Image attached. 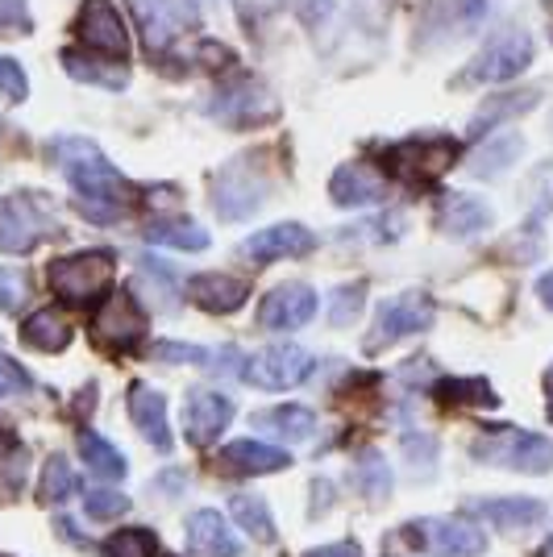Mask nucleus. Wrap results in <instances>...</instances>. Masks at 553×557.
Returning <instances> with one entry per match:
<instances>
[{"mask_svg": "<svg viewBox=\"0 0 553 557\" xmlns=\"http://www.w3.org/2000/svg\"><path fill=\"white\" fill-rule=\"evenodd\" d=\"M50 159L75 187V200L88 221L96 225H113L125 216V196H130V180L116 171L105 150L88 138H54L50 141Z\"/></svg>", "mask_w": 553, "mask_h": 557, "instance_id": "1", "label": "nucleus"}, {"mask_svg": "<svg viewBox=\"0 0 553 557\" xmlns=\"http://www.w3.org/2000/svg\"><path fill=\"white\" fill-rule=\"evenodd\" d=\"M532 54H537V50H532L529 34L516 29V25H507V29H500V34L462 67V75L454 79V88H479V84L520 79V71H529Z\"/></svg>", "mask_w": 553, "mask_h": 557, "instance_id": "2", "label": "nucleus"}, {"mask_svg": "<svg viewBox=\"0 0 553 557\" xmlns=\"http://www.w3.org/2000/svg\"><path fill=\"white\" fill-rule=\"evenodd\" d=\"M47 233H54V205L38 191L0 196V250L29 255Z\"/></svg>", "mask_w": 553, "mask_h": 557, "instance_id": "3", "label": "nucleus"}, {"mask_svg": "<svg viewBox=\"0 0 553 557\" xmlns=\"http://www.w3.org/2000/svg\"><path fill=\"white\" fill-rule=\"evenodd\" d=\"M475 458L487 466H504V470H520V474H545L553 470V442L525 433V429H487L483 437L475 442Z\"/></svg>", "mask_w": 553, "mask_h": 557, "instance_id": "4", "label": "nucleus"}, {"mask_svg": "<svg viewBox=\"0 0 553 557\" xmlns=\"http://www.w3.org/2000/svg\"><path fill=\"white\" fill-rule=\"evenodd\" d=\"M116 271L113 250H84V255H67L50 262V287L54 296L67 304H93L109 292Z\"/></svg>", "mask_w": 553, "mask_h": 557, "instance_id": "5", "label": "nucleus"}, {"mask_svg": "<svg viewBox=\"0 0 553 557\" xmlns=\"http://www.w3.org/2000/svg\"><path fill=\"white\" fill-rule=\"evenodd\" d=\"M208 113H212V121H221V125H230V129H250V125L275 121L279 100L258 75H233V79H225V84L217 88Z\"/></svg>", "mask_w": 553, "mask_h": 557, "instance_id": "6", "label": "nucleus"}, {"mask_svg": "<svg viewBox=\"0 0 553 557\" xmlns=\"http://www.w3.org/2000/svg\"><path fill=\"white\" fill-rule=\"evenodd\" d=\"M267 191H271L267 171L254 166L250 154H237L212 180V209H217V216H225V221H246L254 209H262Z\"/></svg>", "mask_w": 553, "mask_h": 557, "instance_id": "7", "label": "nucleus"}, {"mask_svg": "<svg viewBox=\"0 0 553 557\" xmlns=\"http://www.w3.org/2000/svg\"><path fill=\"white\" fill-rule=\"evenodd\" d=\"M487 9H491L487 0H429L416 22V42L429 50L450 47L487 22Z\"/></svg>", "mask_w": 553, "mask_h": 557, "instance_id": "8", "label": "nucleus"}, {"mask_svg": "<svg viewBox=\"0 0 553 557\" xmlns=\"http://www.w3.org/2000/svg\"><path fill=\"white\" fill-rule=\"evenodd\" d=\"M317 367V358L300 346H271L262 349V354H254L242 362V379L258 387V392H287V387H296L304 383L308 374Z\"/></svg>", "mask_w": 553, "mask_h": 557, "instance_id": "9", "label": "nucleus"}, {"mask_svg": "<svg viewBox=\"0 0 553 557\" xmlns=\"http://www.w3.org/2000/svg\"><path fill=\"white\" fill-rule=\"evenodd\" d=\"M433 325V300L425 296V292H404V296H392V300L379 304V312H374V329H370L367 337V349L392 346L400 337H413V333H425V329Z\"/></svg>", "mask_w": 553, "mask_h": 557, "instance_id": "10", "label": "nucleus"}, {"mask_svg": "<svg viewBox=\"0 0 553 557\" xmlns=\"http://www.w3.org/2000/svg\"><path fill=\"white\" fill-rule=\"evenodd\" d=\"M388 171L404 184H438L450 166L458 163V146L450 138L438 141H400L388 150Z\"/></svg>", "mask_w": 553, "mask_h": 557, "instance_id": "11", "label": "nucleus"}, {"mask_svg": "<svg viewBox=\"0 0 553 557\" xmlns=\"http://www.w3.org/2000/svg\"><path fill=\"white\" fill-rule=\"evenodd\" d=\"M75 38H79V50L100 54L109 63L125 59V50H130V34H125V22H121L113 0H84L79 17H75Z\"/></svg>", "mask_w": 553, "mask_h": 557, "instance_id": "12", "label": "nucleus"}, {"mask_svg": "<svg viewBox=\"0 0 553 557\" xmlns=\"http://www.w3.org/2000/svg\"><path fill=\"white\" fill-rule=\"evenodd\" d=\"M93 337L105 349H134L146 337V312L130 292H113L93 317Z\"/></svg>", "mask_w": 553, "mask_h": 557, "instance_id": "13", "label": "nucleus"}, {"mask_svg": "<svg viewBox=\"0 0 553 557\" xmlns=\"http://www.w3.org/2000/svg\"><path fill=\"white\" fill-rule=\"evenodd\" d=\"M408 541L429 545L441 557H479L487 549V533L470 520H420L404 529Z\"/></svg>", "mask_w": 553, "mask_h": 557, "instance_id": "14", "label": "nucleus"}, {"mask_svg": "<svg viewBox=\"0 0 553 557\" xmlns=\"http://www.w3.org/2000/svg\"><path fill=\"white\" fill-rule=\"evenodd\" d=\"M312 317H317V292L308 283H283L258 304V325L267 333H292L308 325Z\"/></svg>", "mask_w": 553, "mask_h": 557, "instance_id": "15", "label": "nucleus"}, {"mask_svg": "<svg viewBox=\"0 0 553 557\" xmlns=\"http://www.w3.org/2000/svg\"><path fill=\"white\" fill-rule=\"evenodd\" d=\"M134 22L142 29V42L150 47V54L175 47V38H184V29L192 25L187 9L180 0H130Z\"/></svg>", "mask_w": 553, "mask_h": 557, "instance_id": "16", "label": "nucleus"}, {"mask_svg": "<svg viewBox=\"0 0 553 557\" xmlns=\"http://www.w3.org/2000/svg\"><path fill=\"white\" fill-rule=\"evenodd\" d=\"M233 420V399L221 392H208V387H200V392L187 395L184 404V433L192 445H200V449H208V445L217 442L225 429H230Z\"/></svg>", "mask_w": 553, "mask_h": 557, "instance_id": "17", "label": "nucleus"}, {"mask_svg": "<svg viewBox=\"0 0 553 557\" xmlns=\"http://www.w3.org/2000/svg\"><path fill=\"white\" fill-rule=\"evenodd\" d=\"M317 246V233L296 225V221H283V225H271V230H258L254 237L242 242V255L250 262H279V258H304L312 255Z\"/></svg>", "mask_w": 553, "mask_h": 557, "instance_id": "18", "label": "nucleus"}, {"mask_svg": "<svg viewBox=\"0 0 553 557\" xmlns=\"http://www.w3.org/2000/svg\"><path fill=\"white\" fill-rule=\"evenodd\" d=\"M187 300L196 304L200 312H212V317H225V312H237L242 304L250 300V283L246 278L221 275V271H205V275L187 278Z\"/></svg>", "mask_w": 553, "mask_h": 557, "instance_id": "19", "label": "nucleus"}, {"mask_svg": "<svg viewBox=\"0 0 553 557\" xmlns=\"http://www.w3.org/2000/svg\"><path fill=\"white\" fill-rule=\"evenodd\" d=\"M329 196H333V205H342V209H367V205L388 200V180L367 163H346L333 171Z\"/></svg>", "mask_w": 553, "mask_h": 557, "instance_id": "20", "label": "nucleus"}, {"mask_svg": "<svg viewBox=\"0 0 553 557\" xmlns=\"http://www.w3.org/2000/svg\"><path fill=\"white\" fill-rule=\"evenodd\" d=\"M491 221H495V216H491V205H487L483 196H475V191H450L438 205V225H441V233H450V237H475V233H483Z\"/></svg>", "mask_w": 553, "mask_h": 557, "instance_id": "21", "label": "nucleus"}, {"mask_svg": "<svg viewBox=\"0 0 553 557\" xmlns=\"http://www.w3.org/2000/svg\"><path fill=\"white\" fill-rule=\"evenodd\" d=\"M130 417L138 424V433L155 445L159 454H171V429H167V399L146 383L130 387Z\"/></svg>", "mask_w": 553, "mask_h": 557, "instance_id": "22", "label": "nucleus"}, {"mask_svg": "<svg viewBox=\"0 0 553 557\" xmlns=\"http://www.w3.org/2000/svg\"><path fill=\"white\" fill-rule=\"evenodd\" d=\"M187 545L196 549V554H208V557H237L242 554V545H237V536H233L230 520H221V511H196V516H187Z\"/></svg>", "mask_w": 553, "mask_h": 557, "instance_id": "23", "label": "nucleus"}, {"mask_svg": "<svg viewBox=\"0 0 553 557\" xmlns=\"http://www.w3.org/2000/svg\"><path fill=\"white\" fill-rule=\"evenodd\" d=\"M221 466L233 474H275L283 466H292V454H283L279 445L246 437V442H230L221 449Z\"/></svg>", "mask_w": 553, "mask_h": 557, "instance_id": "24", "label": "nucleus"}, {"mask_svg": "<svg viewBox=\"0 0 553 557\" xmlns=\"http://www.w3.org/2000/svg\"><path fill=\"white\" fill-rule=\"evenodd\" d=\"M142 233L150 246H167V250H187V255L208 250V230L187 216H162V221H150Z\"/></svg>", "mask_w": 553, "mask_h": 557, "instance_id": "25", "label": "nucleus"}, {"mask_svg": "<svg viewBox=\"0 0 553 557\" xmlns=\"http://www.w3.org/2000/svg\"><path fill=\"white\" fill-rule=\"evenodd\" d=\"M475 511L491 520L495 529H504V533H520V529H532L541 516H545V504L541 499H520V495H512V499H483V504H475Z\"/></svg>", "mask_w": 553, "mask_h": 557, "instance_id": "26", "label": "nucleus"}, {"mask_svg": "<svg viewBox=\"0 0 553 557\" xmlns=\"http://www.w3.org/2000/svg\"><path fill=\"white\" fill-rule=\"evenodd\" d=\"M22 342L34 349H42V354H59V349H67V342H71V321L59 308H42V312H34L22 325Z\"/></svg>", "mask_w": 553, "mask_h": 557, "instance_id": "27", "label": "nucleus"}, {"mask_svg": "<svg viewBox=\"0 0 553 557\" xmlns=\"http://www.w3.org/2000/svg\"><path fill=\"white\" fill-rule=\"evenodd\" d=\"M254 424L262 429V433H271L279 442H308L312 437V429H317V420L308 408L300 404H283V408H271V412H262V417H254Z\"/></svg>", "mask_w": 553, "mask_h": 557, "instance_id": "28", "label": "nucleus"}, {"mask_svg": "<svg viewBox=\"0 0 553 557\" xmlns=\"http://www.w3.org/2000/svg\"><path fill=\"white\" fill-rule=\"evenodd\" d=\"M532 104H541V92L537 88H525V92H504V96H491L479 116L470 121V138H483L487 129H495V125H504L507 116L516 113H529Z\"/></svg>", "mask_w": 553, "mask_h": 557, "instance_id": "29", "label": "nucleus"}, {"mask_svg": "<svg viewBox=\"0 0 553 557\" xmlns=\"http://www.w3.org/2000/svg\"><path fill=\"white\" fill-rule=\"evenodd\" d=\"M63 67L79 79V84H96V88H125V63H100V54L88 50H63Z\"/></svg>", "mask_w": 553, "mask_h": 557, "instance_id": "30", "label": "nucleus"}, {"mask_svg": "<svg viewBox=\"0 0 553 557\" xmlns=\"http://www.w3.org/2000/svg\"><path fill=\"white\" fill-rule=\"evenodd\" d=\"M79 458H84V466L93 470L96 479H105V483L125 479V458H121L105 437H96V433H79Z\"/></svg>", "mask_w": 553, "mask_h": 557, "instance_id": "31", "label": "nucleus"}, {"mask_svg": "<svg viewBox=\"0 0 553 557\" xmlns=\"http://www.w3.org/2000/svg\"><path fill=\"white\" fill-rule=\"evenodd\" d=\"M520 146L525 141L516 138V134H500V138L483 141L475 150V159H470V171L475 175H500V171H507V166L520 159Z\"/></svg>", "mask_w": 553, "mask_h": 557, "instance_id": "32", "label": "nucleus"}, {"mask_svg": "<svg viewBox=\"0 0 553 557\" xmlns=\"http://www.w3.org/2000/svg\"><path fill=\"white\" fill-rule=\"evenodd\" d=\"M233 516L254 541H275V524H271V511H267L262 495H233Z\"/></svg>", "mask_w": 553, "mask_h": 557, "instance_id": "33", "label": "nucleus"}, {"mask_svg": "<svg viewBox=\"0 0 553 557\" xmlns=\"http://www.w3.org/2000/svg\"><path fill=\"white\" fill-rule=\"evenodd\" d=\"M25 470H29V454H25L22 442L13 437H0V495H17L25 483Z\"/></svg>", "mask_w": 553, "mask_h": 557, "instance_id": "34", "label": "nucleus"}, {"mask_svg": "<svg viewBox=\"0 0 553 557\" xmlns=\"http://www.w3.org/2000/svg\"><path fill=\"white\" fill-rule=\"evenodd\" d=\"M354 474H358V483H362V491H367L370 499H383V495L392 491V470H388V462H383L374 449H367V454L354 462Z\"/></svg>", "mask_w": 553, "mask_h": 557, "instance_id": "35", "label": "nucleus"}, {"mask_svg": "<svg viewBox=\"0 0 553 557\" xmlns=\"http://www.w3.org/2000/svg\"><path fill=\"white\" fill-rule=\"evenodd\" d=\"M138 271L146 283H155V308H171V304L180 300V278H175L171 267H162V262H155V258L146 255L138 262Z\"/></svg>", "mask_w": 553, "mask_h": 557, "instance_id": "36", "label": "nucleus"}, {"mask_svg": "<svg viewBox=\"0 0 553 557\" xmlns=\"http://www.w3.org/2000/svg\"><path fill=\"white\" fill-rule=\"evenodd\" d=\"M438 399L441 404H495V392L483 379H445L438 383Z\"/></svg>", "mask_w": 553, "mask_h": 557, "instance_id": "37", "label": "nucleus"}, {"mask_svg": "<svg viewBox=\"0 0 553 557\" xmlns=\"http://www.w3.org/2000/svg\"><path fill=\"white\" fill-rule=\"evenodd\" d=\"M71 491H75V474H71V466L63 454H54L47 462V470H42V504H63Z\"/></svg>", "mask_w": 553, "mask_h": 557, "instance_id": "38", "label": "nucleus"}, {"mask_svg": "<svg viewBox=\"0 0 553 557\" xmlns=\"http://www.w3.org/2000/svg\"><path fill=\"white\" fill-rule=\"evenodd\" d=\"M109 554L113 557H155L159 554V536L150 529H121L109 536Z\"/></svg>", "mask_w": 553, "mask_h": 557, "instance_id": "39", "label": "nucleus"}, {"mask_svg": "<svg viewBox=\"0 0 553 557\" xmlns=\"http://www.w3.org/2000/svg\"><path fill=\"white\" fill-rule=\"evenodd\" d=\"M362 300H367V283H346V287H337V292L329 296V321L337 329L349 325V321L362 312Z\"/></svg>", "mask_w": 553, "mask_h": 557, "instance_id": "40", "label": "nucleus"}, {"mask_svg": "<svg viewBox=\"0 0 553 557\" xmlns=\"http://www.w3.org/2000/svg\"><path fill=\"white\" fill-rule=\"evenodd\" d=\"M84 508H88V516H93V520H116V516H125V511H130V499H125L121 491L96 487V491H88Z\"/></svg>", "mask_w": 553, "mask_h": 557, "instance_id": "41", "label": "nucleus"}, {"mask_svg": "<svg viewBox=\"0 0 553 557\" xmlns=\"http://www.w3.org/2000/svg\"><path fill=\"white\" fill-rule=\"evenodd\" d=\"M34 17L25 9V0H0V38H13V34H29Z\"/></svg>", "mask_w": 553, "mask_h": 557, "instance_id": "42", "label": "nucleus"}, {"mask_svg": "<svg viewBox=\"0 0 553 557\" xmlns=\"http://www.w3.org/2000/svg\"><path fill=\"white\" fill-rule=\"evenodd\" d=\"M0 92L9 96L13 104H22L25 96H29V84H25V71L17 59H4L0 54Z\"/></svg>", "mask_w": 553, "mask_h": 557, "instance_id": "43", "label": "nucleus"}, {"mask_svg": "<svg viewBox=\"0 0 553 557\" xmlns=\"http://www.w3.org/2000/svg\"><path fill=\"white\" fill-rule=\"evenodd\" d=\"M25 296H29V287H25L22 271H0V312H22Z\"/></svg>", "mask_w": 553, "mask_h": 557, "instance_id": "44", "label": "nucleus"}, {"mask_svg": "<svg viewBox=\"0 0 553 557\" xmlns=\"http://www.w3.org/2000/svg\"><path fill=\"white\" fill-rule=\"evenodd\" d=\"M159 362H192V367H208V349L205 346H184V342H159L155 346Z\"/></svg>", "mask_w": 553, "mask_h": 557, "instance_id": "45", "label": "nucleus"}, {"mask_svg": "<svg viewBox=\"0 0 553 557\" xmlns=\"http://www.w3.org/2000/svg\"><path fill=\"white\" fill-rule=\"evenodd\" d=\"M29 392V374L13 362V358H4L0 354V399H9V395H25Z\"/></svg>", "mask_w": 553, "mask_h": 557, "instance_id": "46", "label": "nucleus"}, {"mask_svg": "<svg viewBox=\"0 0 553 557\" xmlns=\"http://www.w3.org/2000/svg\"><path fill=\"white\" fill-rule=\"evenodd\" d=\"M404 449H408V466H413V470H425V474L433 470V449H438L433 437H408Z\"/></svg>", "mask_w": 553, "mask_h": 557, "instance_id": "47", "label": "nucleus"}, {"mask_svg": "<svg viewBox=\"0 0 553 557\" xmlns=\"http://www.w3.org/2000/svg\"><path fill=\"white\" fill-rule=\"evenodd\" d=\"M304 557H358V545L354 541H337V545H324V549H312Z\"/></svg>", "mask_w": 553, "mask_h": 557, "instance_id": "48", "label": "nucleus"}, {"mask_svg": "<svg viewBox=\"0 0 553 557\" xmlns=\"http://www.w3.org/2000/svg\"><path fill=\"white\" fill-rule=\"evenodd\" d=\"M537 296H541L545 308H553V271H545V275L537 278Z\"/></svg>", "mask_w": 553, "mask_h": 557, "instance_id": "49", "label": "nucleus"}, {"mask_svg": "<svg viewBox=\"0 0 553 557\" xmlns=\"http://www.w3.org/2000/svg\"><path fill=\"white\" fill-rule=\"evenodd\" d=\"M550 420H553V367H550Z\"/></svg>", "mask_w": 553, "mask_h": 557, "instance_id": "50", "label": "nucleus"}, {"mask_svg": "<svg viewBox=\"0 0 553 557\" xmlns=\"http://www.w3.org/2000/svg\"><path fill=\"white\" fill-rule=\"evenodd\" d=\"M541 554H545V557H553V536H550V541H545V549H541Z\"/></svg>", "mask_w": 553, "mask_h": 557, "instance_id": "51", "label": "nucleus"}, {"mask_svg": "<svg viewBox=\"0 0 553 557\" xmlns=\"http://www.w3.org/2000/svg\"><path fill=\"white\" fill-rule=\"evenodd\" d=\"M196 4H217V0H196Z\"/></svg>", "mask_w": 553, "mask_h": 557, "instance_id": "52", "label": "nucleus"}]
</instances>
